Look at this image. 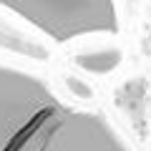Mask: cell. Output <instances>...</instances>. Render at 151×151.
I'll return each instance as SVG.
<instances>
[{
  "label": "cell",
  "instance_id": "cell-1",
  "mask_svg": "<svg viewBox=\"0 0 151 151\" xmlns=\"http://www.w3.org/2000/svg\"><path fill=\"white\" fill-rule=\"evenodd\" d=\"M0 151H134L96 108L60 98L43 78L0 60Z\"/></svg>",
  "mask_w": 151,
  "mask_h": 151
},
{
  "label": "cell",
  "instance_id": "cell-2",
  "mask_svg": "<svg viewBox=\"0 0 151 151\" xmlns=\"http://www.w3.org/2000/svg\"><path fill=\"white\" fill-rule=\"evenodd\" d=\"M0 8L15 13L53 43L121 30L116 0H0Z\"/></svg>",
  "mask_w": 151,
  "mask_h": 151
}]
</instances>
